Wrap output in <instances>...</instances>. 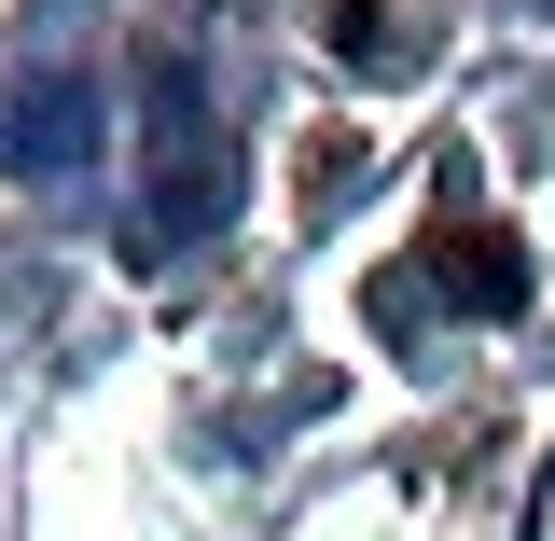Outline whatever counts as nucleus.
<instances>
[{"mask_svg": "<svg viewBox=\"0 0 555 541\" xmlns=\"http://www.w3.org/2000/svg\"><path fill=\"white\" fill-rule=\"evenodd\" d=\"M416 250H430V278H444L473 320H514V306H528V250H514V222H486V208H430Z\"/></svg>", "mask_w": 555, "mask_h": 541, "instance_id": "nucleus-1", "label": "nucleus"}]
</instances>
